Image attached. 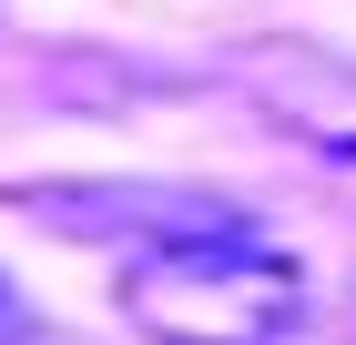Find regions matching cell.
I'll return each mask as SVG.
<instances>
[{
	"label": "cell",
	"instance_id": "1",
	"mask_svg": "<svg viewBox=\"0 0 356 345\" xmlns=\"http://www.w3.org/2000/svg\"><path fill=\"white\" fill-rule=\"evenodd\" d=\"M122 315L153 345H275L305 315V264L285 244H265V224H214V234L153 244L122 264Z\"/></svg>",
	"mask_w": 356,
	"mask_h": 345
},
{
	"label": "cell",
	"instance_id": "3",
	"mask_svg": "<svg viewBox=\"0 0 356 345\" xmlns=\"http://www.w3.org/2000/svg\"><path fill=\"white\" fill-rule=\"evenodd\" d=\"M21 335H31V305H21V285L0 274V345H21Z\"/></svg>",
	"mask_w": 356,
	"mask_h": 345
},
{
	"label": "cell",
	"instance_id": "2",
	"mask_svg": "<svg viewBox=\"0 0 356 345\" xmlns=\"http://www.w3.org/2000/svg\"><path fill=\"white\" fill-rule=\"evenodd\" d=\"M31 213L51 234H82V244H184V234H214V224H245V203L224 193H193V183H41Z\"/></svg>",
	"mask_w": 356,
	"mask_h": 345
}]
</instances>
